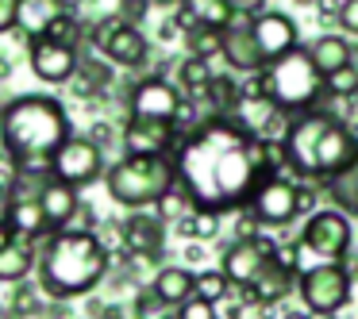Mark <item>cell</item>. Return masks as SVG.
Masks as SVG:
<instances>
[{"instance_id": "32", "label": "cell", "mask_w": 358, "mask_h": 319, "mask_svg": "<svg viewBox=\"0 0 358 319\" xmlns=\"http://www.w3.org/2000/svg\"><path fill=\"white\" fill-rule=\"evenodd\" d=\"M231 281H227V273L224 269H204V273H196V296H204V300H212V304H224L227 296H231Z\"/></svg>"}, {"instance_id": "33", "label": "cell", "mask_w": 358, "mask_h": 319, "mask_svg": "<svg viewBox=\"0 0 358 319\" xmlns=\"http://www.w3.org/2000/svg\"><path fill=\"white\" fill-rule=\"evenodd\" d=\"M155 212L166 219V223H181V219H185L189 212H193V200H189V193H185L181 185H173L170 193H166L162 200L155 204Z\"/></svg>"}, {"instance_id": "51", "label": "cell", "mask_w": 358, "mask_h": 319, "mask_svg": "<svg viewBox=\"0 0 358 319\" xmlns=\"http://www.w3.org/2000/svg\"><path fill=\"white\" fill-rule=\"evenodd\" d=\"M312 319H335V316H327V311H312Z\"/></svg>"}, {"instance_id": "9", "label": "cell", "mask_w": 358, "mask_h": 319, "mask_svg": "<svg viewBox=\"0 0 358 319\" xmlns=\"http://www.w3.org/2000/svg\"><path fill=\"white\" fill-rule=\"evenodd\" d=\"M50 173H55L58 181H66V185H73V188H85V185H93V181H101L104 173H108L104 150L96 147L89 135H70V139L58 147L55 162H50Z\"/></svg>"}, {"instance_id": "25", "label": "cell", "mask_w": 358, "mask_h": 319, "mask_svg": "<svg viewBox=\"0 0 358 319\" xmlns=\"http://www.w3.org/2000/svg\"><path fill=\"white\" fill-rule=\"evenodd\" d=\"M308 54H312V62H316V70L324 73V77H331V73L347 70V66L355 62L350 43L339 39V35H320V39L308 47Z\"/></svg>"}, {"instance_id": "23", "label": "cell", "mask_w": 358, "mask_h": 319, "mask_svg": "<svg viewBox=\"0 0 358 319\" xmlns=\"http://www.w3.org/2000/svg\"><path fill=\"white\" fill-rule=\"evenodd\" d=\"M150 288H155V296L162 304L181 308L189 296H196V273H189L185 265H162L155 273V281H150Z\"/></svg>"}, {"instance_id": "17", "label": "cell", "mask_w": 358, "mask_h": 319, "mask_svg": "<svg viewBox=\"0 0 358 319\" xmlns=\"http://www.w3.org/2000/svg\"><path fill=\"white\" fill-rule=\"evenodd\" d=\"M296 277H301V273H296L293 265H285V262H281V250H278V258H273V262L266 265L262 273H258V281H255V285L247 288V304H258V308H270V304L285 300V296L293 292Z\"/></svg>"}, {"instance_id": "12", "label": "cell", "mask_w": 358, "mask_h": 319, "mask_svg": "<svg viewBox=\"0 0 358 319\" xmlns=\"http://www.w3.org/2000/svg\"><path fill=\"white\" fill-rule=\"evenodd\" d=\"M27 66H31V73L39 81H47V85H70L81 70V54L70 43L35 39V43H27Z\"/></svg>"}, {"instance_id": "28", "label": "cell", "mask_w": 358, "mask_h": 319, "mask_svg": "<svg viewBox=\"0 0 358 319\" xmlns=\"http://www.w3.org/2000/svg\"><path fill=\"white\" fill-rule=\"evenodd\" d=\"M70 85L78 89V96H81V101H93V96H101L104 89L112 85V70H108L104 62H81L78 77H73Z\"/></svg>"}, {"instance_id": "15", "label": "cell", "mask_w": 358, "mask_h": 319, "mask_svg": "<svg viewBox=\"0 0 358 319\" xmlns=\"http://www.w3.org/2000/svg\"><path fill=\"white\" fill-rule=\"evenodd\" d=\"M250 31H255V43H258V50H262L266 66L285 58V54H293V50L301 47V31H296V24L285 12H258V16L250 20Z\"/></svg>"}, {"instance_id": "3", "label": "cell", "mask_w": 358, "mask_h": 319, "mask_svg": "<svg viewBox=\"0 0 358 319\" xmlns=\"http://www.w3.org/2000/svg\"><path fill=\"white\" fill-rule=\"evenodd\" d=\"M112 269V254L96 231H55L39 246V288L50 300L89 296Z\"/></svg>"}, {"instance_id": "55", "label": "cell", "mask_w": 358, "mask_h": 319, "mask_svg": "<svg viewBox=\"0 0 358 319\" xmlns=\"http://www.w3.org/2000/svg\"><path fill=\"white\" fill-rule=\"evenodd\" d=\"M0 319H4V308H0Z\"/></svg>"}, {"instance_id": "45", "label": "cell", "mask_w": 358, "mask_h": 319, "mask_svg": "<svg viewBox=\"0 0 358 319\" xmlns=\"http://www.w3.org/2000/svg\"><path fill=\"white\" fill-rule=\"evenodd\" d=\"M8 204H12V188L0 181V216H4V208H8Z\"/></svg>"}, {"instance_id": "4", "label": "cell", "mask_w": 358, "mask_h": 319, "mask_svg": "<svg viewBox=\"0 0 358 319\" xmlns=\"http://www.w3.org/2000/svg\"><path fill=\"white\" fill-rule=\"evenodd\" d=\"M285 154L301 177L331 181L335 173L347 170L358 158V142H355V131L331 112H301L289 124Z\"/></svg>"}, {"instance_id": "30", "label": "cell", "mask_w": 358, "mask_h": 319, "mask_svg": "<svg viewBox=\"0 0 358 319\" xmlns=\"http://www.w3.org/2000/svg\"><path fill=\"white\" fill-rule=\"evenodd\" d=\"M185 47L193 58H204V62H212L216 54H224V31H212V27H193V31H185Z\"/></svg>"}, {"instance_id": "54", "label": "cell", "mask_w": 358, "mask_h": 319, "mask_svg": "<svg viewBox=\"0 0 358 319\" xmlns=\"http://www.w3.org/2000/svg\"><path fill=\"white\" fill-rule=\"evenodd\" d=\"M355 66H358V50H355Z\"/></svg>"}, {"instance_id": "13", "label": "cell", "mask_w": 358, "mask_h": 319, "mask_svg": "<svg viewBox=\"0 0 358 319\" xmlns=\"http://www.w3.org/2000/svg\"><path fill=\"white\" fill-rule=\"evenodd\" d=\"M181 108H185V96L181 89H173L162 77H143L139 85L127 96V112L139 119H166V124H178Z\"/></svg>"}, {"instance_id": "43", "label": "cell", "mask_w": 358, "mask_h": 319, "mask_svg": "<svg viewBox=\"0 0 358 319\" xmlns=\"http://www.w3.org/2000/svg\"><path fill=\"white\" fill-rule=\"evenodd\" d=\"M12 239H16V231H12V223H8V219L0 216V250L8 246V242H12Z\"/></svg>"}, {"instance_id": "11", "label": "cell", "mask_w": 358, "mask_h": 319, "mask_svg": "<svg viewBox=\"0 0 358 319\" xmlns=\"http://www.w3.org/2000/svg\"><path fill=\"white\" fill-rule=\"evenodd\" d=\"M301 208H304L301 185H293V181H285V177L258 181L255 196H250V216L266 227H285Z\"/></svg>"}, {"instance_id": "24", "label": "cell", "mask_w": 358, "mask_h": 319, "mask_svg": "<svg viewBox=\"0 0 358 319\" xmlns=\"http://www.w3.org/2000/svg\"><path fill=\"white\" fill-rule=\"evenodd\" d=\"M35 265H39V250L27 239H12L8 246L0 250V281H4V285L27 281V273H31Z\"/></svg>"}, {"instance_id": "42", "label": "cell", "mask_w": 358, "mask_h": 319, "mask_svg": "<svg viewBox=\"0 0 358 319\" xmlns=\"http://www.w3.org/2000/svg\"><path fill=\"white\" fill-rule=\"evenodd\" d=\"M93 316L96 319H127L120 304H93Z\"/></svg>"}, {"instance_id": "34", "label": "cell", "mask_w": 358, "mask_h": 319, "mask_svg": "<svg viewBox=\"0 0 358 319\" xmlns=\"http://www.w3.org/2000/svg\"><path fill=\"white\" fill-rule=\"evenodd\" d=\"M327 93L343 96V101H355V96H358V66L350 62L347 70L331 73V77H327Z\"/></svg>"}, {"instance_id": "48", "label": "cell", "mask_w": 358, "mask_h": 319, "mask_svg": "<svg viewBox=\"0 0 358 319\" xmlns=\"http://www.w3.org/2000/svg\"><path fill=\"white\" fill-rule=\"evenodd\" d=\"M8 73H12V66H8V58H4V54H0V81H4V77H8Z\"/></svg>"}, {"instance_id": "29", "label": "cell", "mask_w": 358, "mask_h": 319, "mask_svg": "<svg viewBox=\"0 0 358 319\" xmlns=\"http://www.w3.org/2000/svg\"><path fill=\"white\" fill-rule=\"evenodd\" d=\"M212 77H216V70H208V62H204V58H193V54H189L185 62L178 66L181 89H185V93H193V96H204V93H208Z\"/></svg>"}, {"instance_id": "8", "label": "cell", "mask_w": 358, "mask_h": 319, "mask_svg": "<svg viewBox=\"0 0 358 319\" xmlns=\"http://www.w3.org/2000/svg\"><path fill=\"white\" fill-rule=\"evenodd\" d=\"M350 285L355 281H350V269L343 262H320L296 277V292H301L304 308L327 311V316H335L350 304Z\"/></svg>"}, {"instance_id": "10", "label": "cell", "mask_w": 358, "mask_h": 319, "mask_svg": "<svg viewBox=\"0 0 358 319\" xmlns=\"http://www.w3.org/2000/svg\"><path fill=\"white\" fill-rule=\"evenodd\" d=\"M278 242L273 239H266V235H250V239H235L231 246H227V254H224V265L220 269L227 273V281H231L235 288H243L247 292L250 285L258 281V273L266 269V265L278 258Z\"/></svg>"}, {"instance_id": "5", "label": "cell", "mask_w": 358, "mask_h": 319, "mask_svg": "<svg viewBox=\"0 0 358 319\" xmlns=\"http://www.w3.org/2000/svg\"><path fill=\"white\" fill-rule=\"evenodd\" d=\"M173 185H178V158L173 154H124L104 173L108 196L131 212L155 208Z\"/></svg>"}, {"instance_id": "26", "label": "cell", "mask_w": 358, "mask_h": 319, "mask_svg": "<svg viewBox=\"0 0 358 319\" xmlns=\"http://www.w3.org/2000/svg\"><path fill=\"white\" fill-rule=\"evenodd\" d=\"M143 4H147V0H85V16H89V24H101V20H127V24H139Z\"/></svg>"}, {"instance_id": "52", "label": "cell", "mask_w": 358, "mask_h": 319, "mask_svg": "<svg viewBox=\"0 0 358 319\" xmlns=\"http://www.w3.org/2000/svg\"><path fill=\"white\" fill-rule=\"evenodd\" d=\"M350 131H355V142H358V124H355V127H350Z\"/></svg>"}, {"instance_id": "19", "label": "cell", "mask_w": 358, "mask_h": 319, "mask_svg": "<svg viewBox=\"0 0 358 319\" xmlns=\"http://www.w3.org/2000/svg\"><path fill=\"white\" fill-rule=\"evenodd\" d=\"M235 8L239 4H231V0H185L178 20L185 24V31H193V27L227 31V27H235Z\"/></svg>"}, {"instance_id": "31", "label": "cell", "mask_w": 358, "mask_h": 319, "mask_svg": "<svg viewBox=\"0 0 358 319\" xmlns=\"http://www.w3.org/2000/svg\"><path fill=\"white\" fill-rule=\"evenodd\" d=\"M327 188H331V196L343 204L347 212H358V158L347 165V170H339L331 181H327Z\"/></svg>"}, {"instance_id": "44", "label": "cell", "mask_w": 358, "mask_h": 319, "mask_svg": "<svg viewBox=\"0 0 358 319\" xmlns=\"http://www.w3.org/2000/svg\"><path fill=\"white\" fill-rule=\"evenodd\" d=\"M204 258V242H193L189 239V246H185V262H201Z\"/></svg>"}, {"instance_id": "6", "label": "cell", "mask_w": 358, "mask_h": 319, "mask_svg": "<svg viewBox=\"0 0 358 319\" xmlns=\"http://www.w3.org/2000/svg\"><path fill=\"white\" fill-rule=\"evenodd\" d=\"M262 73H266V93L285 112H312V104L327 93V77L316 70L308 50H301V47L293 54L270 62Z\"/></svg>"}, {"instance_id": "21", "label": "cell", "mask_w": 358, "mask_h": 319, "mask_svg": "<svg viewBox=\"0 0 358 319\" xmlns=\"http://www.w3.org/2000/svg\"><path fill=\"white\" fill-rule=\"evenodd\" d=\"M39 200H43V212H47L55 231H66V227L73 223V216H78V208H81V193L73 185H66V181H58V177L47 181Z\"/></svg>"}, {"instance_id": "37", "label": "cell", "mask_w": 358, "mask_h": 319, "mask_svg": "<svg viewBox=\"0 0 358 319\" xmlns=\"http://www.w3.org/2000/svg\"><path fill=\"white\" fill-rule=\"evenodd\" d=\"M178 319H220V316H216V304L212 300H204V296H189V300L178 308Z\"/></svg>"}, {"instance_id": "46", "label": "cell", "mask_w": 358, "mask_h": 319, "mask_svg": "<svg viewBox=\"0 0 358 319\" xmlns=\"http://www.w3.org/2000/svg\"><path fill=\"white\" fill-rule=\"evenodd\" d=\"M62 8L73 12V16H81V12H85V0H62Z\"/></svg>"}, {"instance_id": "38", "label": "cell", "mask_w": 358, "mask_h": 319, "mask_svg": "<svg viewBox=\"0 0 358 319\" xmlns=\"http://www.w3.org/2000/svg\"><path fill=\"white\" fill-rule=\"evenodd\" d=\"M16 16H20V0H0V35L16 31Z\"/></svg>"}, {"instance_id": "1", "label": "cell", "mask_w": 358, "mask_h": 319, "mask_svg": "<svg viewBox=\"0 0 358 319\" xmlns=\"http://www.w3.org/2000/svg\"><path fill=\"white\" fill-rule=\"evenodd\" d=\"M178 185L196 208L235 212L266 181L262 142L231 116H208L178 142Z\"/></svg>"}, {"instance_id": "22", "label": "cell", "mask_w": 358, "mask_h": 319, "mask_svg": "<svg viewBox=\"0 0 358 319\" xmlns=\"http://www.w3.org/2000/svg\"><path fill=\"white\" fill-rule=\"evenodd\" d=\"M66 16L62 0H20V16H16V31L27 43L43 39V35L55 27V20Z\"/></svg>"}, {"instance_id": "39", "label": "cell", "mask_w": 358, "mask_h": 319, "mask_svg": "<svg viewBox=\"0 0 358 319\" xmlns=\"http://www.w3.org/2000/svg\"><path fill=\"white\" fill-rule=\"evenodd\" d=\"M73 231H96V208L89 200H81V208H78V216H73Z\"/></svg>"}, {"instance_id": "16", "label": "cell", "mask_w": 358, "mask_h": 319, "mask_svg": "<svg viewBox=\"0 0 358 319\" xmlns=\"http://www.w3.org/2000/svg\"><path fill=\"white\" fill-rule=\"evenodd\" d=\"M120 242H124L127 254L135 258H158L166 246V219L150 216V212H131V216L120 223Z\"/></svg>"}, {"instance_id": "18", "label": "cell", "mask_w": 358, "mask_h": 319, "mask_svg": "<svg viewBox=\"0 0 358 319\" xmlns=\"http://www.w3.org/2000/svg\"><path fill=\"white\" fill-rule=\"evenodd\" d=\"M4 219L12 223L16 239H27V242H39V239H50V235H55L39 196H12V204L4 208Z\"/></svg>"}, {"instance_id": "14", "label": "cell", "mask_w": 358, "mask_h": 319, "mask_svg": "<svg viewBox=\"0 0 358 319\" xmlns=\"http://www.w3.org/2000/svg\"><path fill=\"white\" fill-rule=\"evenodd\" d=\"M178 124H166V119H139L127 116L120 142H124V154H170L178 147Z\"/></svg>"}, {"instance_id": "27", "label": "cell", "mask_w": 358, "mask_h": 319, "mask_svg": "<svg viewBox=\"0 0 358 319\" xmlns=\"http://www.w3.org/2000/svg\"><path fill=\"white\" fill-rule=\"evenodd\" d=\"M220 216H224V212L196 208V204H193V212L178 223V231L185 235V239H193V242H208V239H216V235H220Z\"/></svg>"}, {"instance_id": "50", "label": "cell", "mask_w": 358, "mask_h": 319, "mask_svg": "<svg viewBox=\"0 0 358 319\" xmlns=\"http://www.w3.org/2000/svg\"><path fill=\"white\" fill-rule=\"evenodd\" d=\"M293 4H296V8H316L320 0H293Z\"/></svg>"}, {"instance_id": "47", "label": "cell", "mask_w": 358, "mask_h": 319, "mask_svg": "<svg viewBox=\"0 0 358 319\" xmlns=\"http://www.w3.org/2000/svg\"><path fill=\"white\" fill-rule=\"evenodd\" d=\"M147 4H158V8H173V4H185V0H147Z\"/></svg>"}, {"instance_id": "40", "label": "cell", "mask_w": 358, "mask_h": 319, "mask_svg": "<svg viewBox=\"0 0 358 319\" xmlns=\"http://www.w3.org/2000/svg\"><path fill=\"white\" fill-rule=\"evenodd\" d=\"M89 139H93L101 150H108L112 142H116V127H112V124H104V119H101V124H93V127H89Z\"/></svg>"}, {"instance_id": "49", "label": "cell", "mask_w": 358, "mask_h": 319, "mask_svg": "<svg viewBox=\"0 0 358 319\" xmlns=\"http://www.w3.org/2000/svg\"><path fill=\"white\" fill-rule=\"evenodd\" d=\"M281 319H312V311H285Z\"/></svg>"}, {"instance_id": "53", "label": "cell", "mask_w": 358, "mask_h": 319, "mask_svg": "<svg viewBox=\"0 0 358 319\" xmlns=\"http://www.w3.org/2000/svg\"><path fill=\"white\" fill-rule=\"evenodd\" d=\"M231 4H250V0H231Z\"/></svg>"}, {"instance_id": "36", "label": "cell", "mask_w": 358, "mask_h": 319, "mask_svg": "<svg viewBox=\"0 0 358 319\" xmlns=\"http://www.w3.org/2000/svg\"><path fill=\"white\" fill-rule=\"evenodd\" d=\"M166 308H170V304L158 300L150 285L143 288L139 296H135V316H139V319H173V316H166Z\"/></svg>"}, {"instance_id": "2", "label": "cell", "mask_w": 358, "mask_h": 319, "mask_svg": "<svg viewBox=\"0 0 358 319\" xmlns=\"http://www.w3.org/2000/svg\"><path fill=\"white\" fill-rule=\"evenodd\" d=\"M70 135V112L50 93H20L0 104V147L16 158L20 173L55 177L50 162Z\"/></svg>"}, {"instance_id": "7", "label": "cell", "mask_w": 358, "mask_h": 319, "mask_svg": "<svg viewBox=\"0 0 358 319\" xmlns=\"http://www.w3.org/2000/svg\"><path fill=\"white\" fill-rule=\"evenodd\" d=\"M301 273L312 269L320 262H343L350 254V223L343 212L324 208V212H312L304 219V231H301Z\"/></svg>"}, {"instance_id": "20", "label": "cell", "mask_w": 358, "mask_h": 319, "mask_svg": "<svg viewBox=\"0 0 358 319\" xmlns=\"http://www.w3.org/2000/svg\"><path fill=\"white\" fill-rule=\"evenodd\" d=\"M224 62L231 66V70H239V73L266 70V58H262V50H258V43H255L250 24L247 27H227L224 31Z\"/></svg>"}, {"instance_id": "41", "label": "cell", "mask_w": 358, "mask_h": 319, "mask_svg": "<svg viewBox=\"0 0 358 319\" xmlns=\"http://www.w3.org/2000/svg\"><path fill=\"white\" fill-rule=\"evenodd\" d=\"M339 24L347 27L350 35H358V0H343L339 4Z\"/></svg>"}, {"instance_id": "35", "label": "cell", "mask_w": 358, "mask_h": 319, "mask_svg": "<svg viewBox=\"0 0 358 319\" xmlns=\"http://www.w3.org/2000/svg\"><path fill=\"white\" fill-rule=\"evenodd\" d=\"M12 311H16V316H39V288L35 285H12Z\"/></svg>"}]
</instances>
